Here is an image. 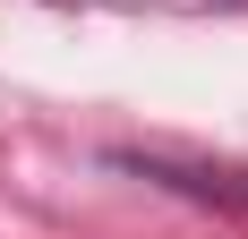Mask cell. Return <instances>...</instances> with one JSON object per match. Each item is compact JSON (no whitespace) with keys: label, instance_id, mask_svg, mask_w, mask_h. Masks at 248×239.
<instances>
[{"label":"cell","instance_id":"obj_1","mask_svg":"<svg viewBox=\"0 0 248 239\" xmlns=\"http://www.w3.org/2000/svg\"><path fill=\"white\" fill-rule=\"evenodd\" d=\"M137 171H154L188 196H214V205H248V171H205V163H171V154H137Z\"/></svg>","mask_w":248,"mask_h":239}]
</instances>
